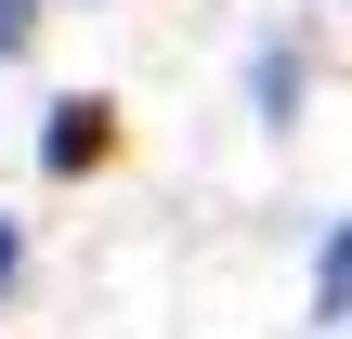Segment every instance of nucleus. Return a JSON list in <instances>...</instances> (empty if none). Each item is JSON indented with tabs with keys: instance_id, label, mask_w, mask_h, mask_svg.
<instances>
[{
	"instance_id": "obj_1",
	"label": "nucleus",
	"mask_w": 352,
	"mask_h": 339,
	"mask_svg": "<svg viewBox=\"0 0 352 339\" xmlns=\"http://www.w3.org/2000/svg\"><path fill=\"white\" fill-rule=\"evenodd\" d=\"M104 144H118V118H104L91 91H78V105H52V131H39V157H52V170H91Z\"/></svg>"
},
{
	"instance_id": "obj_2",
	"label": "nucleus",
	"mask_w": 352,
	"mask_h": 339,
	"mask_svg": "<svg viewBox=\"0 0 352 339\" xmlns=\"http://www.w3.org/2000/svg\"><path fill=\"white\" fill-rule=\"evenodd\" d=\"M0 287H13V222H0Z\"/></svg>"
}]
</instances>
